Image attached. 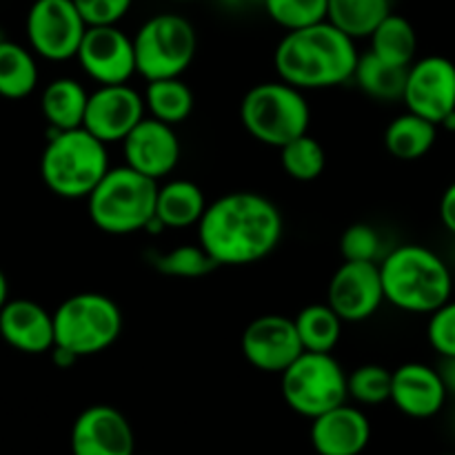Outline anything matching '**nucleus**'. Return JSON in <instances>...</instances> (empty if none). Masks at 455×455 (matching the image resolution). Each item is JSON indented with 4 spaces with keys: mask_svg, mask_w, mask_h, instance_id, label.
Returning <instances> with one entry per match:
<instances>
[{
    "mask_svg": "<svg viewBox=\"0 0 455 455\" xmlns=\"http://www.w3.org/2000/svg\"><path fill=\"white\" fill-rule=\"evenodd\" d=\"M280 209L256 191H231L207 204L198 222V243L218 267H244L265 260L280 244Z\"/></svg>",
    "mask_w": 455,
    "mask_h": 455,
    "instance_id": "f257e3e1",
    "label": "nucleus"
},
{
    "mask_svg": "<svg viewBox=\"0 0 455 455\" xmlns=\"http://www.w3.org/2000/svg\"><path fill=\"white\" fill-rule=\"evenodd\" d=\"M358 60L355 40L329 20L287 31L274 52L278 78L302 92L349 83Z\"/></svg>",
    "mask_w": 455,
    "mask_h": 455,
    "instance_id": "f03ea898",
    "label": "nucleus"
},
{
    "mask_svg": "<svg viewBox=\"0 0 455 455\" xmlns=\"http://www.w3.org/2000/svg\"><path fill=\"white\" fill-rule=\"evenodd\" d=\"M385 300L407 314L431 315L451 300L453 278L447 262L422 244H400L380 260Z\"/></svg>",
    "mask_w": 455,
    "mask_h": 455,
    "instance_id": "7ed1b4c3",
    "label": "nucleus"
},
{
    "mask_svg": "<svg viewBox=\"0 0 455 455\" xmlns=\"http://www.w3.org/2000/svg\"><path fill=\"white\" fill-rule=\"evenodd\" d=\"M109 169L107 145L84 127L52 132L40 156L44 187L65 200H87Z\"/></svg>",
    "mask_w": 455,
    "mask_h": 455,
    "instance_id": "20e7f679",
    "label": "nucleus"
},
{
    "mask_svg": "<svg viewBox=\"0 0 455 455\" xmlns=\"http://www.w3.org/2000/svg\"><path fill=\"white\" fill-rule=\"evenodd\" d=\"M158 182L136 169L111 167L87 198L93 227L109 235H129L149 229L156 220Z\"/></svg>",
    "mask_w": 455,
    "mask_h": 455,
    "instance_id": "39448f33",
    "label": "nucleus"
},
{
    "mask_svg": "<svg viewBox=\"0 0 455 455\" xmlns=\"http://www.w3.org/2000/svg\"><path fill=\"white\" fill-rule=\"evenodd\" d=\"M311 109L302 89L271 80L253 84L240 102V123L251 138L267 147H284L309 132Z\"/></svg>",
    "mask_w": 455,
    "mask_h": 455,
    "instance_id": "423d86ee",
    "label": "nucleus"
},
{
    "mask_svg": "<svg viewBox=\"0 0 455 455\" xmlns=\"http://www.w3.org/2000/svg\"><path fill=\"white\" fill-rule=\"evenodd\" d=\"M56 345L76 358L102 354L123 333V311L114 298L84 291L69 296L53 311Z\"/></svg>",
    "mask_w": 455,
    "mask_h": 455,
    "instance_id": "0eeeda50",
    "label": "nucleus"
},
{
    "mask_svg": "<svg viewBox=\"0 0 455 455\" xmlns=\"http://www.w3.org/2000/svg\"><path fill=\"white\" fill-rule=\"evenodd\" d=\"M136 71L142 78H180L198 52L194 25L178 13H158L142 22L133 36Z\"/></svg>",
    "mask_w": 455,
    "mask_h": 455,
    "instance_id": "6e6552de",
    "label": "nucleus"
},
{
    "mask_svg": "<svg viewBox=\"0 0 455 455\" xmlns=\"http://www.w3.org/2000/svg\"><path fill=\"white\" fill-rule=\"evenodd\" d=\"M280 389L289 409L309 420L349 400L347 373L342 364L331 354H315V351H302L280 373Z\"/></svg>",
    "mask_w": 455,
    "mask_h": 455,
    "instance_id": "1a4fd4ad",
    "label": "nucleus"
},
{
    "mask_svg": "<svg viewBox=\"0 0 455 455\" xmlns=\"http://www.w3.org/2000/svg\"><path fill=\"white\" fill-rule=\"evenodd\" d=\"M27 43L36 56L49 62L76 58L87 31L74 0H34L25 20Z\"/></svg>",
    "mask_w": 455,
    "mask_h": 455,
    "instance_id": "9d476101",
    "label": "nucleus"
},
{
    "mask_svg": "<svg viewBox=\"0 0 455 455\" xmlns=\"http://www.w3.org/2000/svg\"><path fill=\"white\" fill-rule=\"evenodd\" d=\"M385 302L380 262L345 260L327 287V305L345 323H364Z\"/></svg>",
    "mask_w": 455,
    "mask_h": 455,
    "instance_id": "9b49d317",
    "label": "nucleus"
},
{
    "mask_svg": "<svg viewBox=\"0 0 455 455\" xmlns=\"http://www.w3.org/2000/svg\"><path fill=\"white\" fill-rule=\"evenodd\" d=\"M80 69L98 84H124L136 71V49L118 25L87 27L76 53Z\"/></svg>",
    "mask_w": 455,
    "mask_h": 455,
    "instance_id": "f8f14e48",
    "label": "nucleus"
},
{
    "mask_svg": "<svg viewBox=\"0 0 455 455\" xmlns=\"http://www.w3.org/2000/svg\"><path fill=\"white\" fill-rule=\"evenodd\" d=\"M403 102L409 111L440 127L455 111V62L444 56H425L413 62Z\"/></svg>",
    "mask_w": 455,
    "mask_h": 455,
    "instance_id": "ddd939ff",
    "label": "nucleus"
},
{
    "mask_svg": "<svg viewBox=\"0 0 455 455\" xmlns=\"http://www.w3.org/2000/svg\"><path fill=\"white\" fill-rule=\"evenodd\" d=\"M145 96L132 84H98L89 93L83 127L105 145L123 142L145 118Z\"/></svg>",
    "mask_w": 455,
    "mask_h": 455,
    "instance_id": "4468645a",
    "label": "nucleus"
},
{
    "mask_svg": "<svg viewBox=\"0 0 455 455\" xmlns=\"http://www.w3.org/2000/svg\"><path fill=\"white\" fill-rule=\"evenodd\" d=\"M244 360L265 373H283L305 351L293 318L280 314L258 315L240 338Z\"/></svg>",
    "mask_w": 455,
    "mask_h": 455,
    "instance_id": "2eb2a0df",
    "label": "nucleus"
},
{
    "mask_svg": "<svg viewBox=\"0 0 455 455\" xmlns=\"http://www.w3.org/2000/svg\"><path fill=\"white\" fill-rule=\"evenodd\" d=\"M180 140L172 124L156 118H142L123 140L124 164L151 180H163L180 163Z\"/></svg>",
    "mask_w": 455,
    "mask_h": 455,
    "instance_id": "dca6fc26",
    "label": "nucleus"
},
{
    "mask_svg": "<svg viewBox=\"0 0 455 455\" xmlns=\"http://www.w3.org/2000/svg\"><path fill=\"white\" fill-rule=\"evenodd\" d=\"M133 447L132 425L111 404L87 407L71 427L74 455H133Z\"/></svg>",
    "mask_w": 455,
    "mask_h": 455,
    "instance_id": "f3484780",
    "label": "nucleus"
},
{
    "mask_svg": "<svg viewBox=\"0 0 455 455\" xmlns=\"http://www.w3.org/2000/svg\"><path fill=\"white\" fill-rule=\"evenodd\" d=\"M447 387L440 378L438 367L425 363H404L394 369L391 403L400 413L416 420H427L443 411L447 403Z\"/></svg>",
    "mask_w": 455,
    "mask_h": 455,
    "instance_id": "a211bd4d",
    "label": "nucleus"
},
{
    "mask_svg": "<svg viewBox=\"0 0 455 455\" xmlns=\"http://www.w3.org/2000/svg\"><path fill=\"white\" fill-rule=\"evenodd\" d=\"M0 338L20 354H47L56 345L53 314L29 298L9 300L0 311Z\"/></svg>",
    "mask_w": 455,
    "mask_h": 455,
    "instance_id": "6ab92c4d",
    "label": "nucleus"
},
{
    "mask_svg": "<svg viewBox=\"0 0 455 455\" xmlns=\"http://www.w3.org/2000/svg\"><path fill=\"white\" fill-rule=\"evenodd\" d=\"M311 447L318 455H360L371 440V422L354 404H340L311 420Z\"/></svg>",
    "mask_w": 455,
    "mask_h": 455,
    "instance_id": "aec40b11",
    "label": "nucleus"
},
{
    "mask_svg": "<svg viewBox=\"0 0 455 455\" xmlns=\"http://www.w3.org/2000/svg\"><path fill=\"white\" fill-rule=\"evenodd\" d=\"M207 209V198L196 182L178 178L158 187L156 220L163 229H187L198 225Z\"/></svg>",
    "mask_w": 455,
    "mask_h": 455,
    "instance_id": "412c9836",
    "label": "nucleus"
},
{
    "mask_svg": "<svg viewBox=\"0 0 455 455\" xmlns=\"http://www.w3.org/2000/svg\"><path fill=\"white\" fill-rule=\"evenodd\" d=\"M87 102L89 92L80 80L56 78L43 89L40 111L52 132H67L83 127Z\"/></svg>",
    "mask_w": 455,
    "mask_h": 455,
    "instance_id": "4be33fe9",
    "label": "nucleus"
},
{
    "mask_svg": "<svg viewBox=\"0 0 455 455\" xmlns=\"http://www.w3.org/2000/svg\"><path fill=\"white\" fill-rule=\"evenodd\" d=\"M438 140V124L413 111L395 116L385 129V147L395 160L413 163L420 160L434 149Z\"/></svg>",
    "mask_w": 455,
    "mask_h": 455,
    "instance_id": "5701e85b",
    "label": "nucleus"
},
{
    "mask_svg": "<svg viewBox=\"0 0 455 455\" xmlns=\"http://www.w3.org/2000/svg\"><path fill=\"white\" fill-rule=\"evenodd\" d=\"M38 62L29 47L0 38V96L22 100L38 87Z\"/></svg>",
    "mask_w": 455,
    "mask_h": 455,
    "instance_id": "b1692460",
    "label": "nucleus"
},
{
    "mask_svg": "<svg viewBox=\"0 0 455 455\" xmlns=\"http://www.w3.org/2000/svg\"><path fill=\"white\" fill-rule=\"evenodd\" d=\"M409 67L391 65L382 60L376 53L367 52L360 56L358 67H355L354 80L363 93L380 102L403 100L404 84H407Z\"/></svg>",
    "mask_w": 455,
    "mask_h": 455,
    "instance_id": "393cba45",
    "label": "nucleus"
},
{
    "mask_svg": "<svg viewBox=\"0 0 455 455\" xmlns=\"http://www.w3.org/2000/svg\"><path fill=\"white\" fill-rule=\"evenodd\" d=\"M142 96L151 118L163 120L172 127L185 123L196 105L194 92L182 78L149 80Z\"/></svg>",
    "mask_w": 455,
    "mask_h": 455,
    "instance_id": "a878e982",
    "label": "nucleus"
},
{
    "mask_svg": "<svg viewBox=\"0 0 455 455\" xmlns=\"http://www.w3.org/2000/svg\"><path fill=\"white\" fill-rule=\"evenodd\" d=\"M371 49L369 52L376 53L382 60L391 62L398 67H411L416 62L418 52V36L411 22L400 13L391 12L380 25L376 27L371 36Z\"/></svg>",
    "mask_w": 455,
    "mask_h": 455,
    "instance_id": "bb28decb",
    "label": "nucleus"
},
{
    "mask_svg": "<svg viewBox=\"0 0 455 455\" xmlns=\"http://www.w3.org/2000/svg\"><path fill=\"white\" fill-rule=\"evenodd\" d=\"M391 13V0H329L327 20L354 40L369 38Z\"/></svg>",
    "mask_w": 455,
    "mask_h": 455,
    "instance_id": "cd10ccee",
    "label": "nucleus"
},
{
    "mask_svg": "<svg viewBox=\"0 0 455 455\" xmlns=\"http://www.w3.org/2000/svg\"><path fill=\"white\" fill-rule=\"evenodd\" d=\"M305 351L315 354H331L342 338V324L345 320L327 305H307L300 314L293 318Z\"/></svg>",
    "mask_w": 455,
    "mask_h": 455,
    "instance_id": "c85d7f7f",
    "label": "nucleus"
},
{
    "mask_svg": "<svg viewBox=\"0 0 455 455\" xmlns=\"http://www.w3.org/2000/svg\"><path fill=\"white\" fill-rule=\"evenodd\" d=\"M280 164L293 180L311 182L323 176L327 156H324L323 145L309 133H305V136L280 147Z\"/></svg>",
    "mask_w": 455,
    "mask_h": 455,
    "instance_id": "c756f323",
    "label": "nucleus"
},
{
    "mask_svg": "<svg viewBox=\"0 0 455 455\" xmlns=\"http://www.w3.org/2000/svg\"><path fill=\"white\" fill-rule=\"evenodd\" d=\"M151 265L169 278H203L218 269V262L204 251L203 244H182L167 253H154Z\"/></svg>",
    "mask_w": 455,
    "mask_h": 455,
    "instance_id": "7c9ffc66",
    "label": "nucleus"
},
{
    "mask_svg": "<svg viewBox=\"0 0 455 455\" xmlns=\"http://www.w3.org/2000/svg\"><path fill=\"white\" fill-rule=\"evenodd\" d=\"M394 371L382 364H360L347 376V394L354 403L364 407H378L391 400Z\"/></svg>",
    "mask_w": 455,
    "mask_h": 455,
    "instance_id": "2f4dec72",
    "label": "nucleus"
},
{
    "mask_svg": "<svg viewBox=\"0 0 455 455\" xmlns=\"http://www.w3.org/2000/svg\"><path fill=\"white\" fill-rule=\"evenodd\" d=\"M329 0H265L262 9L278 27L287 31L327 20Z\"/></svg>",
    "mask_w": 455,
    "mask_h": 455,
    "instance_id": "473e14b6",
    "label": "nucleus"
},
{
    "mask_svg": "<svg viewBox=\"0 0 455 455\" xmlns=\"http://www.w3.org/2000/svg\"><path fill=\"white\" fill-rule=\"evenodd\" d=\"M382 251V238L376 227L367 222H354L340 238V253L345 260L378 262Z\"/></svg>",
    "mask_w": 455,
    "mask_h": 455,
    "instance_id": "72a5a7b5",
    "label": "nucleus"
},
{
    "mask_svg": "<svg viewBox=\"0 0 455 455\" xmlns=\"http://www.w3.org/2000/svg\"><path fill=\"white\" fill-rule=\"evenodd\" d=\"M427 338L440 358H455V300L444 302L429 315Z\"/></svg>",
    "mask_w": 455,
    "mask_h": 455,
    "instance_id": "f704fd0d",
    "label": "nucleus"
},
{
    "mask_svg": "<svg viewBox=\"0 0 455 455\" xmlns=\"http://www.w3.org/2000/svg\"><path fill=\"white\" fill-rule=\"evenodd\" d=\"M87 27L118 25L132 9L133 0H74Z\"/></svg>",
    "mask_w": 455,
    "mask_h": 455,
    "instance_id": "c9c22d12",
    "label": "nucleus"
},
{
    "mask_svg": "<svg viewBox=\"0 0 455 455\" xmlns=\"http://www.w3.org/2000/svg\"><path fill=\"white\" fill-rule=\"evenodd\" d=\"M440 220H443L444 229L455 235V182L443 191L440 198Z\"/></svg>",
    "mask_w": 455,
    "mask_h": 455,
    "instance_id": "e433bc0d",
    "label": "nucleus"
},
{
    "mask_svg": "<svg viewBox=\"0 0 455 455\" xmlns=\"http://www.w3.org/2000/svg\"><path fill=\"white\" fill-rule=\"evenodd\" d=\"M440 378H443L444 387H447L449 394L455 395V358H443L438 367Z\"/></svg>",
    "mask_w": 455,
    "mask_h": 455,
    "instance_id": "4c0bfd02",
    "label": "nucleus"
},
{
    "mask_svg": "<svg viewBox=\"0 0 455 455\" xmlns=\"http://www.w3.org/2000/svg\"><path fill=\"white\" fill-rule=\"evenodd\" d=\"M49 354H52L53 364H56L58 369H69L71 364L78 363V358H76V355L71 354V351L62 349V347H53V349L49 351Z\"/></svg>",
    "mask_w": 455,
    "mask_h": 455,
    "instance_id": "58836bf2",
    "label": "nucleus"
},
{
    "mask_svg": "<svg viewBox=\"0 0 455 455\" xmlns=\"http://www.w3.org/2000/svg\"><path fill=\"white\" fill-rule=\"evenodd\" d=\"M218 3L229 12H249V9L262 7L265 0H218Z\"/></svg>",
    "mask_w": 455,
    "mask_h": 455,
    "instance_id": "ea45409f",
    "label": "nucleus"
},
{
    "mask_svg": "<svg viewBox=\"0 0 455 455\" xmlns=\"http://www.w3.org/2000/svg\"><path fill=\"white\" fill-rule=\"evenodd\" d=\"M9 302V283H7V275H4V271L0 269V311H3V307Z\"/></svg>",
    "mask_w": 455,
    "mask_h": 455,
    "instance_id": "a19ab883",
    "label": "nucleus"
},
{
    "mask_svg": "<svg viewBox=\"0 0 455 455\" xmlns=\"http://www.w3.org/2000/svg\"><path fill=\"white\" fill-rule=\"evenodd\" d=\"M440 127L447 129V132H455V111L451 116H447V118H444V123L440 124Z\"/></svg>",
    "mask_w": 455,
    "mask_h": 455,
    "instance_id": "79ce46f5",
    "label": "nucleus"
},
{
    "mask_svg": "<svg viewBox=\"0 0 455 455\" xmlns=\"http://www.w3.org/2000/svg\"><path fill=\"white\" fill-rule=\"evenodd\" d=\"M133 455H136V453H133Z\"/></svg>",
    "mask_w": 455,
    "mask_h": 455,
    "instance_id": "37998d69",
    "label": "nucleus"
}]
</instances>
